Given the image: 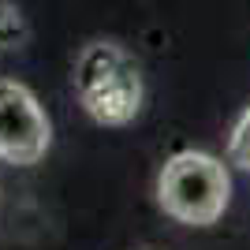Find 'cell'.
Instances as JSON below:
<instances>
[{
	"label": "cell",
	"mask_w": 250,
	"mask_h": 250,
	"mask_svg": "<svg viewBox=\"0 0 250 250\" xmlns=\"http://www.w3.org/2000/svg\"><path fill=\"white\" fill-rule=\"evenodd\" d=\"M231 194L228 168L217 157L198 153V149H183L161 168L157 179V202L168 217H176L179 224H194V228H209L224 217Z\"/></svg>",
	"instance_id": "7a4b0ae2"
},
{
	"label": "cell",
	"mask_w": 250,
	"mask_h": 250,
	"mask_svg": "<svg viewBox=\"0 0 250 250\" xmlns=\"http://www.w3.org/2000/svg\"><path fill=\"white\" fill-rule=\"evenodd\" d=\"M26 38V26H22V15L11 4H0V49H11Z\"/></svg>",
	"instance_id": "5b68a950"
},
{
	"label": "cell",
	"mask_w": 250,
	"mask_h": 250,
	"mask_svg": "<svg viewBox=\"0 0 250 250\" xmlns=\"http://www.w3.org/2000/svg\"><path fill=\"white\" fill-rule=\"evenodd\" d=\"M75 94L83 108L104 127L131 124L142 108V75L138 63L112 42H90L75 60Z\"/></svg>",
	"instance_id": "6da1fadb"
},
{
	"label": "cell",
	"mask_w": 250,
	"mask_h": 250,
	"mask_svg": "<svg viewBox=\"0 0 250 250\" xmlns=\"http://www.w3.org/2000/svg\"><path fill=\"white\" fill-rule=\"evenodd\" d=\"M228 157H231V165H239V168H247V172H250V104H247V112L239 116V124L231 127Z\"/></svg>",
	"instance_id": "277c9868"
},
{
	"label": "cell",
	"mask_w": 250,
	"mask_h": 250,
	"mask_svg": "<svg viewBox=\"0 0 250 250\" xmlns=\"http://www.w3.org/2000/svg\"><path fill=\"white\" fill-rule=\"evenodd\" d=\"M49 149V120L38 97L15 79H0V161L38 165Z\"/></svg>",
	"instance_id": "3957f363"
}]
</instances>
